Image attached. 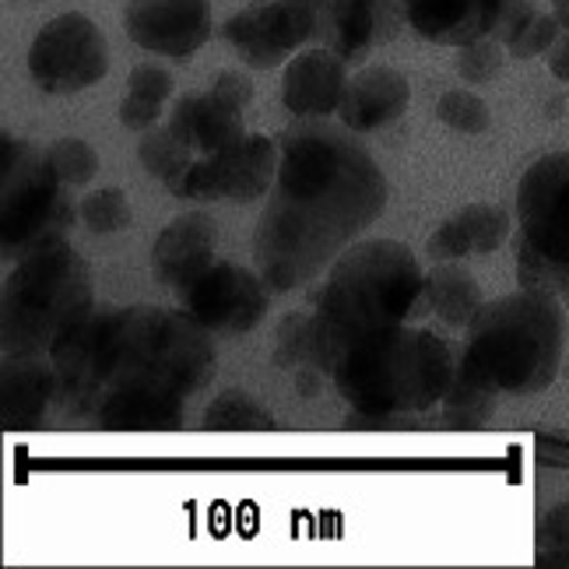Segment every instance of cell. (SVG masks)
I'll list each match as a JSON object with an SVG mask.
<instances>
[{
	"label": "cell",
	"instance_id": "6da1fadb",
	"mask_svg": "<svg viewBox=\"0 0 569 569\" xmlns=\"http://www.w3.org/2000/svg\"><path fill=\"white\" fill-rule=\"evenodd\" d=\"M57 411L106 432H169L218 373L208 327L166 306H96L50 356Z\"/></svg>",
	"mask_w": 569,
	"mask_h": 569
},
{
	"label": "cell",
	"instance_id": "7a4b0ae2",
	"mask_svg": "<svg viewBox=\"0 0 569 569\" xmlns=\"http://www.w3.org/2000/svg\"><path fill=\"white\" fill-rule=\"evenodd\" d=\"M341 120L278 130L281 166L253 229V268L274 296L302 289L359 243L387 208V177Z\"/></svg>",
	"mask_w": 569,
	"mask_h": 569
},
{
	"label": "cell",
	"instance_id": "3957f363",
	"mask_svg": "<svg viewBox=\"0 0 569 569\" xmlns=\"http://www.w3.org/2000/svg\"><path fill=\"white\" fill-rule=\"evenodd\" d=\"M426 271L398 239H362L348 247L317 292L310 352L323 377L398 327L426 317Z\"/></svg>",
	"mask_w": 569,
	"mask_h": 569
},
{
	"label": "cell",
	"instance_id": "277c9868",
	"mask_svg": "<svg viewBox=\"0 0 569 569\" xmlns=\"http://www.w3.org/2000/svg\"><path fill=\"white\" fill-rule=\"evenodd\" d=\"M566 335L562 296L535 289L499 296L468 323L457 373L496 393H541L559 377Z\"/></svg>",
	"mask_w": 569,
	"mask_h": 569
},
{
	"label": "cell",
	"instance_id": "5b68a950",
	"mask_svg": "<svg viewBox=\"0 0 569 569\" xmlns=\"http://www.w3.org/2000/svg\"><path fill=\"white\" fill-rule=\"evenodd\" d=\"M96 310L89 264L68 239L42 247L4 274L0 289V352L50 359Z\"/></svg>",
	"mask_w": 569,
	"mask_h": 569
},
{
	"label": "cell",
	"instance_id": "8992f818",
	"mask_svg": "<svg viewBox=\"0 0 569 569\" xmlns=\"http://www.w3.org/2000/svg\"><path fill=\"white\" fill-rule=\"evenodd\" d=\"M461 352L426 327H398L362 345L335 369V390L362 419L429 411L443 401L457 377Z\"/></svg>",
	"mask_w": 569,
	"mask_h": 569
},
{
	"label": "cell",
	"instance_id": "52a82bcc",
	"mask_svg": "<svg viewBox=\"0 0 569 569\" xmlns=\"http://www.w3.org/2000/svg\"><path fill=\"white\" fill-rule=\"evenodd\" d=\"M71 187H63L47 148L0 134V257L18 264L42 247L68 239L74 226Z\"/></svg>",
	"mask_w": 569,
	"mask_h": 569
},
{
	"label": "cell",
	"instance_id": "ba28073f",
	"mask_svg": "<svg viewBox=\"0 0 569 569\" xmlns=\"http://www.w3.org/2000/svg\"><path fill=\"white\" fill-rule=\"evenodd\" d=\"M109 71V47L89 14L68 11L42 26L29 47V78L47 96H78Z\"/></svg>",
	"mask_w": 569,
	"mask_h": 569
},
{
	"label": "cell",
	"instance_id": "9c48e42d",
	"mask_svg": "<svg viewBox=\"0 0 569 569\" xmlns=\"http://www.w3.org/2000/svg\"><path fill=\"white\" fill-rule=\"evenodd\" d=\"M281 166L278 134H247L236 148L218 151V156H201L172 190V197L187 201H239L253 204L264 193H271L274 177Z\"/></svg>",
	"mask_w": 569,
	"mask_h": 569
},
{
	"label": "cell",
	"instance_id": "30bf717a",
	"mask_svg": "<svg viewBox=\"0 0 569 569\" xmlns=\"http://www.w3.org/2000/svg\"><path fill=\"white\" fill-rule=\"evenodd\" d=\"M313 29L310 0H253L226 21L222 36L247 68L271 71L310 47Z\"/></svg>",
	"mask_w": 569,
	"mask_h": 569
},
{
	"label": "cell",
	"instance_id": "8fae6325",
	"mask_svg": "<svg viewBox=\"0 0 569 569\" xmlns=\"http://www.w3.org/2000/svg\"><path fill=\"white\" fill-rule=\"evenodd\" d=\"M268 281L260 271H250L232 260H214V264L197 278L190 289L177 296L180 310L193 317L211 335L243 338L268 313Z\"/></svg>",
	"mask_w": 569,
	"mask_h": 569
},
{
	"label": "cell",
	"instance_id": "7c38bea8",
	"mask_svg": "<svg viewBox=\"0 0 569 569\" xmlns=\"http://www.w3.org/2000/svg\"><path fill=\"white\" fill-rule=\"evenodd\" d=\"M253 102V81L239 71H222L208 92H187L172 102L169 127L201 156H218L247 138L243 113Z\"/></svg>",
	"mask_w": 569,
	"mask_h": 569
},
{
	"label": "cell",
	"instance_id": "4fadbf2b",
	"mask_svg": "<svg viewBox=\"0 0 569 569\" xmlns=\"http://www.w3.org/2000/svg\"><path fill=\"white\" fill-rule=\"evenodd\" d=\"M313 47H327L348 63H362L377 47L398 39L408 26L401 0H310Z\"/></svg>",
	"mask_w": 569,
	"mask_h": 569
},
{
	"label": "cell",
	"instance_id": "5bb4252c",
	"mask_svg": "<svg viewBox=\"0 0 569 569\" xmlns=\"http://www.w3.org/2000/svg\"><path fill=\"white\" fill-rule=\"evenodd\" d=\"M123 29L148 53L187 60L211 36V0H127Z\"/></svg>",
	"mask_w": 569,
	"mask_h": 569
},
{
	"label": "cell",
	"instance_id": "9a60e30c",
	"mask_svg": "<svg viewBox=\"0 0 569 569\" xmlns=\"http://www.w3.org/2000/svg\"><path fill=\"white\" fill-rule=\"evenodd\" d=\"M348 68L352 63L327 47L299 50L281 71V106L296 120L338 117L348 89Z\"/></svg>",
	"mask_w": 569,
	"mask_h": 569
},
{
	"label": "cell",
	"instance_id": "2e32d148",
	"mask_svg": "<svg viewBox=\"0 0 569 569\" xmlns=\"http://www.w3.org/2000/svg\"><path fill=\"white\" fill-rule=\"evenodd\" d=\"M214 247H218V226L211 214L190 211L172 218L159 232L156 247H151V274L180 296L218 260Z\"/></svg>",
	"mask_w": 569,
	"mask_h": 569
},
{
	"label": "cell",
	"instance_id": "e0dca14e",
	"mask_svg": "<svg viewBox=\"0 0 569 569\" xmlns=\"http://www.w3.org/2000/svg\"><path fill=\"white\" fill-rule=\"evenodd\" d=\"M507 0H408V26L436 47H465L475 39H496Z\"/></svg>",
	"mask_w": 569,
	"mask_h": 569
},
{
	"label": "cell",
	"instance_id": "ac0fdd59",
	"mask_svg": "<svg viewBox=\"0 0 569 569\" xmlns=\"http://www.w3.org/2000/svg\"><path fill=\"white\" fill-rule=\"evenodd\" d=\"M411 106V84L398 68H362L348 78V89L338 109V120L356 134H377V130L398 123Z\"/></svg>",
	"mask_w": 569,
	"mask_h": 569
},
{
	"label": "cell",
	"instance_id": "d6986e66",
	"mask_svg": "<svg viewBox=\"0 0 569 569\" xmlns=\"http://www.w3.org/2000/svg\"><path fill=\"white\" fill-rule=\"evenodd\" d=\"M57 405V369L53 359L4 356L0 369V419L8 429H36Z\"/></svg>",
	"mask_w": 569,
	"mask_h": 569
},
{
	"label": "cell",
	"instance_id": "ffe728a7",
	"mask_svg": "<svg viewBox=\"0 0 569 569\" xmlns=\"http://www.w3.org/2000/svg\"><path fill=\"white\" fill-rule=\"evenodd\" d=\"M510 239V214L499 204H468L426 239L429 260L489 257Z\"/></svg>",
	"mask_w": 569,
	"mask_h": 569
},
{
	"label": "cell",
	"instance_id": "44dd1931",
	"mask_svg": "<svg viewBox=\"0 0 569 569\" xmlns=\"http://www.w3.org/2000/svg\"><path fill=\"white\" fill-rule=\"evenodd\" d=\"M481 306H486L481 284L468 268H461V260H436L432 271H426V310L440 323L468 331Z\"/></svg>",
	"mask_w": 569,
	"mask_h": 569
},
{
	"label": "cell",
	"instance_id": "7402d4cb",
	"mask_svg": "<svg viewBox=\"0 0 569 569\" xmlns=\"http://www.w3.org/2000/svg\"><path fill=\"white\" fill-rule=\"evenodd\" d=\"M138 159H141L148 177L166 183V190L172 193L180 187V180L187 177V169L197 162V151L169 123H159V127H151L141 134Z\"/></svg>",
	"mask_w": 569,
	"mask_h": 569
},
{
	"label": "cell",
	"instance_id": "603a6c76",
	"mask_svg": "<svg viewBox=\"0 0 569 569\" xmlns=\"http://www.w3.org/2000/svg\"><path fill=\"white\" fill-rule=\"evenodd\" d=\"M208 432H271L274 429V415L264 401H257L250 390H218L204 408V422Z\"/></svg>",
	"mask_w": 569,
	"mask_h": 569
},
{
	"label": "cell",
	"instance_id": "cb8c5ba5",
	"mask_svg": "<svg viewBox=\"0 0 569 569\" xmlns=\"http://www.w3.org/2000/svg\"><path fill=\"white\" fill-rule=\"evenodd\" d=\"M569 180V151H552L541 156L517 183V226L531 218L552 201L556 190Z\"/></svg>",
	"mask_w": 569,
	"mask_h": 569
},
{
	"label": "cell",
	"instance_id": "d4e9b609",
	"mask_svg": "<svg viewBox=\"0 0 569 569\" xmlns=\"http://www.w3.org/2000/svg\"><path fill=\"white\" fill-rule=\"evenodd\" d=\"M496 398H499L496 390L457 373L450 390L443 393V401H440L443 426L447 429H478V426H486L496 415Z\"/></svg>",
	"mask_w": 569,
	"mask_h": 569
},
{
	"label": "cell",
	"instance_id": "484cf974",
	"mask_svg": "<svg viewBox=\"0 0 569 569\" xmlns=\"http://www.w3.org/2000/svg\"><path fill=\"white\" fill-rule=\"evenodd\" d=\"M517 229L528 236L541 253H549L552 260L569 268V180L556 190L552 201L545 204L531 222H520Z\"/></svg>",
	"mask_w": 569,
	"mask_h": 569
},
{
	"label": "cell",
	"instance_id": "4316f807",
	"mask_svg": "<svg viewBox=\"0 0 569 569\" xmlns=\"http://www.w3.org/2000/svg\"><path fill=\"white\" fill-rule=\"evenodd\" d=\"M513 250H517V284L520 289L552 292V296H562L569 289V268L552 260L549 253H541L520 229L513 239Z\"/></svg>",
	"mask_w": 569,
	"mask_h": 569
},
{
	"label": "cell",
	"instance_id": "83f0119b",
	"mask_svg": "<svg viewBox=\"0 0 569 569\" xmlns=\"http://www.w3.org/2000/svg\"><path fill=\"white\" fill-rule=\"evenodd\" d=\"M78 218L92 236H113V232L130 229V222H134V208H130L127 190L102 187V190L84 197L81 208H78Z\"/></svg>",
	"mask_w": 569,
	"mask_h": 569
},
{
	"label": "cell",
	"instance_id": "f1b7e54d",
	"mask_svg": "<svg viewBox=\"0 0 569 569\" xmlns=\"http://www.w3.org/2000/svg\"><path fill=\"white\" fill-rule=\"evenodd\" d=\"M274 362L281 369H289L292 377L320 373L313 366V352H310V313L281 317L278 331H274Z\"/></svg>",
	"mask_w": 569,
	"mask_h": 569
},
{
	"label": "cell",
	"instance_id": "f546056e",
	"mask_svg": "<svg viewBox=\"0 0 569 569\" xmlns=\"http://www.w3.org/2000/svg\"><path fill=\"white\" fill-rule=\"evenodd\" d=\"M47 159L57 169L63 187H71V190L89 187L99 177V151L84 138H60L47 144Z\"/></svg>",
	"mask_w": 569,
	"mask_h": 569
},
{
	"label": "cell",
	"instance_id": "4dcf8cb0",
	"mask_svg": "<svg viewBox=\"0 0 569 569\" xmlns=\"http://www.w3.org/2000/svg\"><path fill=\"white\" fill-rule=\"evenodd\" d=\"M436 120L450 130H457V134H468V138L486 134V130L492 127V113H489L486 99L468 92V89L443 92L440 102H436Z\"/></svg>",
	"mask_w": 569,
	"mask_h": 569
},
{
	"label": "cell",
	"instance_id": "1f68e13d",
	"mask_svg": "<svg viewBox=\"0 0 569 569\" xmlns=\"http://www.w3.org/2000/svg\"><path fill=\"white\" fill-rule=\"evenodd\" d=\"M502 63H507V47H502L499 39L486 36V39H475V42H465V47H457L453 71L468 84H489L502 74Z\"/></svg>",
	"mask_w": 569,
	"mask_h": 569
},
{
	"label": "cell",
	"instance_id": "d6a6232c",
	"mask_svg": "<svg viewBox=\"0 0 569 569\" xmlns=\"http://www.w3.org/2000/svg\"><path fill=\"white\" fill-rule=\"evenodd\" d=\"M562 36V26L556 11H538L528 26H523L510 42H507V53L517 60H535L541 53H549L556 47V39Z\"/></svg>",
	"mask_w": 569,
	"mask_h": 569
},
{
	"label": "cell",
	"instance_id": "836d02e7",
	"mask_svg": "<svg viewBox=\"0 0 569 569\" xmlns=\"http://www.w3.org/2000/svg\"><path fill=\"white\" fill-rule=\"evenodd\" d=\"M127 92H130V96H141V99H148V102L166 106L172 96H177V78H172V74L162 68V63L144 60V63H138V68L127 74Z\"/></svg>",
	"mask_w": 569,
	"mask_h": 569
},
{
	"label": "cell",
	"instance_id": "e575fe53",
	"mask_svg": "<svg viewBox=\"0 0 569 569\" xmlns=\"http://www.w3.org/2000/svg\"><path fill=\"white\" fill-rule=\"evenodd\" d=\"M162 117H166V106L123 92V99H120V123H123V130H130V134H144V130L159 127Z\"/></svg>",
	"mask_w": 569,
	"mask_h": 569
},
{
	"label": "cell",
	"instance_id": "d590c367",
	"mask_svg": "<svg viewBox=\"0 0 569 569\" xmlns=\"http://www.w3.org/2000/svg\"><path fill=\"white\" fill-rule=\"evenodd\" d=\"M535 457H538V465L552 468V471H569V432L541 429L535 436Z\"/></svg>",
	"mask_w": 569,
	"mask_h": 569
},
{
	"label": "cell",
	"instance_id": "8d00e7d4",
	"mask_svg": "<svg viewBox=\"0 0 569 569\" xmlns=\"http://www.w3.org/2000/svg\"><path fill=\"white\" fill-rule=\"evenodd\" d=\"M538 549H569V502L545 510L538 520Z\"/></svg>",
	"mask_w": 569,
	"mask_h": 569
},
{
	"label": "cell",
	"instance_id": "74e56055",
	"mask_svg": "<svg viewBox=\"0 0 569 569\" xmlns=\"http://www.w3.org/2000/svg\"><path fill=\"white\" fill-rule=\"evenodd\" d=\"M549 57V71L559 78V81H566L569 84V32H562L559 39H556V47L545 53Z\"/></svg>",
	"mask_w": 569,
	"mask_h": 569
},
{
	"label": "cell",
	"instance_id": "f35d334b",
	"mask_svg": "<svg viewBox=\"0 0 569 569\" xmlns=\"http://www.w3.org/2000/svg\"><path fill=\"white\" fill-rule=\"evenodd\" d=\"M538 566H545V569H569V549H538Z\"/></svg>",
	"mask_w": 569,
	"mask_h": 569
},
{
	"label": "cell",
	"instance_id": "ab89813d",
	"mask_svg": "<svg viewBox=\"0 0 569 569\" xmlns=\"http://www.w3.org/2000/svg\"><path fill=\"white\" fill-rule=\"evenodd\" d=\"M552 11H556V18H559L562 32H569V0H552Z\"/></svg>",
	"mask_w": 569,
	"mask_h": 569
},
{
	"label": "cell",
	"instance_id": "60d3db41",
	"mask_svg": "<svg viewBox=\"0 0 569 569\" xmlns=\"http://www.w3.org/2000/svg\"><path fill=\"white\" fill-rule=\"evenodd\" d=\"M562 302H566V313H569V289L562 292Z\"/></svg>",
	"mask_w": 569,
	"mask_h": 569
}]
</instances>
